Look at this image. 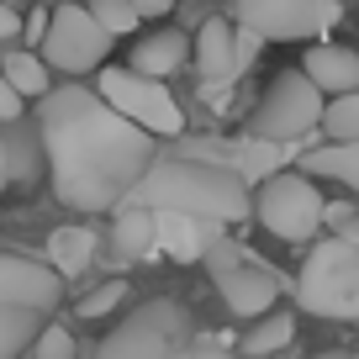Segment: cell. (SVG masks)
<instances>
[{"label":"cell","instance_id":"30bf717a","mask_svg":"<svg viewBox=\"0 0 359 359\" xmlns=\"http://www.w3.org/2000/svg\"><path fill=\"white\" fill-rule=\"evenodd\" d=\"M333 22V0H238V27H254L264 43H302Z\"/></svg>","mask_w":359,"mask_h":359},{"label":"cell","instance_id":"83f0119b","mask_svg":"<svg viewBox=\"0 0 359 359\" xmlns=\"http://www.w3.org/2000/svg\"><path fill=\"white\" fill-rule=\"evenodd\" d=\"M48 16H53V11H32V16H27V27H22V32L32 37V43H43V32H48Z\"/></svg>","mask_w":359,"mask_h":359},{"label":"cell","instance_id":"44dd1931","mask_svg":"<svg viewBox=\"0 0 359 359\" xmlns=\"http://www.w3.org/2000/svg\"><path fill=\"white\" fill-rule=\"evenodd\" d=\"M296 338V317L291 312H264L254 327H248V338H243V348L254 359H264V354H275V348H285Z\"/></svg>","mask_w":359,"mask_h":359},{"label":"cell","instance_id":"8fae6325","mask_svg":"<svg viewBox=\"0 0 359 359\" xmlns=\"http://www.w3.org/2000/svg\"><path fill=\"white\" fill-rule=\"evenodd\" d=\"M0 302L27 312H53L64 302V275L27 254H0Z\"/></svg>","mask_w":359,"mask_h":359},{"label":"cell","instance_id":"7a4b0ae2","mask_svg":"<svg viewBox=\"0 0 359 359\" xmlns=\"http://www.w3.org/2000/svg\"><path fill=\"white\" fill-rule=\"evenodd\" d=\"M127 201L154 206V212H191V217H212V222L233 227L248 217V180L238 169L217 164V158H196V154H175V158H154L148 175L133 185Z\"/></svg>","mask_w":359,"mask_h":359},{"label":"cell","instance_id":"f546056e","mask_svg":"<svg viewBox=\"0 0 359 359\" xmlns=\"http://www.w3.org/2000/svg\"><path fill=\"white\" fill-rule=\"evenodd\" d=\"M6 180H11V148H6V137H0V191H6Z\"/></svg>","mask_w":359,"mask_h":359},{"label":"cell","instance_id":"4fadbf2b","mask_svg":"<svg viewBox=\"0 0 359 359\" xmlns=\"http://www.w3.org/2000/svg\"><path fill=\"white\" fill-rule=\"evenodd\" d=\"M222 238V222L212 217H191V212H158V248L180 264L191 259H206V248Z\"/></svg>","mask_w":359,"mask_h":359},{"label":"cell","instance_id":"7402d4cb","mask_svg":"<svg viewBox=\"0 0 359 359\" xmlns=\"http://www.w3.org/2000/svg\"><path fill=\"white\" fill-rule=\"evenodd\" d=\"M323 127L333 143H354L359 137V90H348V95H333L323 111Z\"/></svg>","mask_w":359,"mask_h":359},{"label":"cell","instance_id":"484cf974","mask_svg":"<svg viewBox=\"0 0 359 359\" xmlns=\"http://www.w3.org/2000/svg\"><path fill=\"white\" fill-rule=\"evenodd\" d=\"M22 90L11 85V79H6V69H0V122H16V116H22Z\"/></svg>","mask_w":359,"mask_h":359},{"label":"cell","instance_id":"d4e9b609","mask_svg":"<svg viewBox=\"0 0 359 359\" xmlns=\"http://www.w3.org/2000/svg\"><path fill=\"white\" fill-rule=\"evenodd\" d=\"M122 296H127V280H106L101 291H90L79 302V317H106L111 306H122Z\"/></svg>","mask_w":359,"mask_h":359},{"label":"cell","instance_id":"ffe728a7","mask_svg":"<svg viewBox=\"0 0 359 359\" xmlns=\"http://www.w3.org/2000/svg\"><path fill=\"white\" fill-rule=\"evenodd\" d=\"M37 317L43 312H27V306H6L0 302V359H16V354H27V348L37 344Z\"/></svg>","mask_w":359,"mask_h":359},{"label":"cell","instance_id":"d6986e66","mask_svg":"<svg viewBox=\"0 0 359 359\" xmlns=\"http://www.w3.org/2000/svg\"><path fill=\"white\" fill-rule=\"evenodd\" d=\"M6 79H11L16 90H22V101H43L48 90H53V64H48L43 53H27V48H16V53H6Z\"/></svg>","mask_w":359,"mask_h":359},{"label":"cell","instance_id":"277c9868","mask_svg":"<svg viewBox=\"0 0 359 359\" xmlns=\"http://www.w3.org/2000/svg\"><path fill=\"white\" fill-rule=\"evenodd\" d=\"M254 217L275 238H285V243H306L327 222V201H323V191L312 185L306 169H275L269 180H259Z\"/></svg>","mask_w":359,"mask_h":359},{"label":"cell","instance_id":"cb8c5ba5","mask_svg":"<svg viewBox=\"0 0 359 359\" xmlns=\"http://www.w3.org/2000/svg\"><path fill=\"white\" fill-rule=\"evenodd\" d=\"M37 359H74V333L69 327H58V323H48L43 333H37Z\"/></svg>","mask_w":359,"mask_h":359},{"label":"cell","instance_id":"5bb4252c","mask_svg":"<svg viewBox=\"0 0 359 359\" xmlns=\"http://www.w3.org/2000/svg\"><path fill=\"white\" fill-rule=\"evenodd\" d=\"M191 53H196V43H191L185 32H175V27H158V32H148V37H137V43H133L127 64H133L137 74L169 79V74H180V69L191 64Z\"/></svg>","mask_w":359,"mask_h":359},{"label":"cell","instance_id":"52a82bcc","mask_svg":"<svg viewBox=\"0 0 359 359\" xmlns=\"http://www.w3.org/2000/svg\"><path fill=\"white\" fill-rule=\"evenodd\" d=\"M323 111H327V95L317 90V79L306 69H285V74L269 79V90L259 95L254 106V137H269V143H291V137L323 127Z\"/></svg>","mask_w":359,"mask_h":359},{"label":"cell","instance_id":"ac0fdd59","mask_svg":"<svg viewBox=\"0 0 359 359\" xmlns=\"http://www.w3.org/2000/svg\"><path fill=\"white\" fill-rule=\"evenodd\" d=\"M48 259H53L58 275H85L90 259H95V233L90 227H58L53 238H48Z\"/></svg>","mask_w":359,"mask_h":359},{"label":"cell","instance_id":"9a60e30c","mask_svg":"<svg viewBox=\"0 0 359 359\" xmlns=\"http://www.w3.org/2000/svg\"><path fill=\"white\" fill-rule=\"evenodd\" d=\"M302 69L317 79V90H323L327 101H333V95H348V90H359V53H354V48L317 43V48H306Z\"/></svg>","mask_w":359,"mask_h":359},{"label":"cell","instance_id":"4316f807","mask_svg":"<svg viewBox=\"0 0 359 359\" xmlns=\"http://www.w3.org/2000/svg\"><path fill=\"white\" fill-rule=\"evenodd\" d=\"M16 32H22V16H16L11 6H6V0H0V43H11Z\"/></svg>","mask_w":359,"mask_h":359},{"label":"cell","instance_id":"8992f818","mask_svg":"<svg viewBox=\"0 0 359 359\" xmlns=\"http://www.w3.org/2000/svg\"><path fill=\"white\" fill-rule=\"evenodd\" d=\"M185 333H191L185 312L169 296H154L101 338L95 359H180L185 354Z\"/></svg>","mask_w":359,"mask_h":359},{"label":"cell","instance_id":"f1b7e54d","mask_svg":"<svg viewBox=\"0 0 359 359\" xmlns=\"http://www.w3.org/2000/svg\"><path fill=\"white\" fill-rule=\"evenodd\" d=\"M133 6L143 16H169V11H175V0H133Z\"/></svg>","mask_w":359,"mask_h":359},{"label":"cell","instance_id":"4dcf8cb0","mask_svg":"<svg viewBox=\"0 0 359 359\" xmlns=\"http://www.w3.org/2000/svg\"><path fill=\"white\" fill-rule=\"evenodd\" d=\"M323 359H344V354H323Z\"/></svg>","mask_w":359,"mask_h":359},{"label":"cell","instance_id":"ba28073f","mask_svg":"<svg viewBox=\"0 0 359 359\" xmlns=\"http://www.w3.org/2000/svg\"><path fill=\"white\" fill-rule=\"evenodd\" d=\"M111 43L116 37L101 27V16L90 6H58L48 16V32H43V48L37 53L58 69V74H95V69L111 58Z\"/></svg>","mask_w":359,"mask_h":359},{"label":"cell","instance_id":"603a6c76","mask_svg":"<svg viewBox=\"0 0 359 359\" xmlns=\"http://www.w3.org/2000/svg\"><path fill=\"white\" fill-rule=\"evenodd\" d=\"M90 11L101 16V27H106L111 37H127V32H137V27L148 22L133 0H90Z\"/></svg>","mask_w":359,"mask_h":359},{"label":"cell","instance_id":"9c48e42d","mask_svg":"<svg viewBox=\"0 0 359 359\" xmlns=\"http://www.w3.org/2000/svg\"><path fill=\"white\" fill-rule=\"evenodd\" d=\"M206 264H212V280L217 291H222L227 312L233 317H264L275 312V296H280V285H275V275L269 269L254 264V254H243V248H233L227 238H217L212 248H206Z\"/></svg>","mask_w":359,"mask_h":359},{"label":"cell","instance_id":"6da1fadb","mask_svg":"<svg viewBox=\"0 0 359 359\" xmlns=\"http://www.w3.org/2000/svg\"><path fill=\"white\" fill-rule=\"evenodd\" d=\"M53 196L74 212H116L154 164V133L127 122L101 90L58 85L37 101Z\"/></svg>","mask_w":359,"mask_h":359},{"label":"cell","instance_id":"7c38bea8","mask_svg":"<svg viewBox=\"0 0 359 359\" xmlns=\"http://www.w3.org/2000/svg\"><path fill=\"white\" fill-rule=\"evenodd\" d=\"M196 69H201L206 85H227L233 74H243V48H238V27L212 16V22L196 32Z\"/></svg>","mask_w":359,"mask_h":359},{"label":"cell","instance_id":"2e32d148","mask_svg":"<svg viewBox=\"0 0 359 359\" xmlns=\"http://www.w3.org/2000/svg\"><path fill=\"white\" fill-rule=\"evenodd\" d=\"M116 259H148L158 254V212L154 206H137V201H122L116 206Z\"/></svg>","mask_w":359,"mask_h":359},{"label":"cell","instance_id":"3957f363","mask_svg":"<svg viewBox=\"0 0 359 359\" xmlns=\"http://www.w3.org/2000/svg\"><path fill=\"white\" fill-rule=\"evenodd\" d=\"M296 302L312 317L359 323V243H348V238L317 243L296 275Z\"/></svg>","mask_w":359,"mask_h":359},{"label":"cell","instance_id":"5b68a950","mask_svg":"<svg viewBox=\"0 0 359 359\" xmlns=\"http://www.w3.org/2000/svg\"><path fill=\"white\" fill-rule=\"evenodd\" d=\"M95 90H101L127 122L143 127V133H154V137H180L185 133V111H180V101L164 90V79L137 74L133 64L127 69L122 64H101L95 69Z\"/></svg>","mask_w":359,"mask_h":359},{"label":"cell","instance_id":"e0dca14e","mask_svg":"<svg viewBox=\"0 0 359 359\" xmlns=\"http://www.w3.org/2000/svg\"><path fill=\"white\" fill-rule=\"evenodd\" d=\"M302 169H306V175H323V180H338V185H348V191H359V137H354V143H327V148L302 154Z\"/></svg>","mask_w":359,"mask_h":359}]
</instances>
